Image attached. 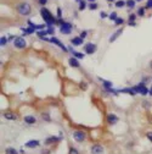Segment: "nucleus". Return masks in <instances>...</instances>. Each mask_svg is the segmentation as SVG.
<instances>
[{"instance_id":"nucleus-1","label":"nucleus","mask_w":152,"mask_h":154,"mask_svg":"<svg viewBox=\"0 0 152 154\" xmlns=\"http://www.w3.org/2000/svg\"><path fill=\"white\" fill-rule=\"evenodd\" d=\"M40 15H42V17L44 18V21L48 23L49 26H51V25H54L56 22V20L54 18V16L51 15V12L49 11L48 9H45V7H43L40 9Z\"/></svg>"},{"instance_id":"nucleus-2","label":"nucleus","mask_w":152,"mask_h":154,"mask_svg":"<svg viewBox=\"0 0 152 154\" xmlns=\"http://www.w3.org/2000/svg\"><path fill=\"white\" fill-rule=\"evenodd\" d=\"M17 11L22 15V16H26V15H29L31 12V5L27 4V3H22L17 6Z\"/></svg>"},{"instance_id":"nucleus-3","label":"nucleus","mask_w":152,"mask_h":154,"mask_svg":"<svg viewBox=\"0 0 152 154\" xmlns=\"http://www.w3.org/2000/svg\"><path fill=\"white\" fill-rule=\"evenodd\" d=\"M134 88V91L136 92V93H140V94H142V95H146V94H148V92H150V89L147 88V87H145V84L142 83H139L136 84V86H134L133 87Z\"/></svg>"},{"instance_id":"nucleus-4","label":"nucleus","mask_w":152,"mask_h":154,"mask_svg":"<svg viewBox=\"0 0 152 154\" xmlns=\"http://www.w3.org/2000/svg\"><path fill=\"white\" fill-rule=\"evenodd\" d=\"M60 32L63 33V34H69L72 32V25L69 22H63L61 25V28H60Z\"/></svg>"},{"instance_id":"nucleus-5","label":"nucleus","mask_w":152,"mask_h":154,"mask_svg":"<svg viewBox=\"0 0 152 154\" xmlns=\"http://www.w3.org/2000/svg\"><path fill=\"white\" fill-rule=\"evenodd\" d=\"M15 47L17 48V49H23V48H26V45H27V43L24 41V38H22V37H18V38H16L15 39Z\"/></svg>"},{"instance_id":"nucleus-6","label":"nucleus","mask_w":152,"mask_h":154,"mask_svg":"<svg viewBox=\"0 0 152 154\" xmlns=\"http://www.w3.org/2000/svg\"><path fill=\"white\" fill-rule=\"evenodd\" d=\"M73 138H74V141L78 142V143L84 142V140H85V133H84L83 131H74V132H73Z\"/></svg>"},{"instance_id":"nucleus-7","label":"nucleus","mask_w":152,"mask_h":154,"mask_svg":"<svg viewBox=\"0 0 152 154\" xmlns=\"http://www.w3.org/2000/svg\"><path fill=\"white\" fill-rule=\"evenodd\" d=\"M85 53L86 54H94L95 51H96V45L95 44H93V43H88V44H85Z\"/></svg>"},{"instance_id":"nucleus-8","label":"nucleus","mask_w":152,"mask_h":154,"mask_svg":"<svg viewBox=\"0 0 152 154\" xmlns=\"http://www.w3.org/2000/svg\"><path fill=\"white\" fill-rule=\"evenodd\" d=\"M91 153L93 154H102L104 153V147L100 144H94L91 147Z\"/></svg>"},{"instance_id":"nucleus-9","label":"nucleus","mask_w":152,"mask_h":154,"mask_svg":"<svg viewBox=\"0 0 152 154\" xmlns=\"http://www.w3.org/2000/svg\"><path fill=\"white\" fill-rule=\"evenodd\" d=\"M107 121H108V124H111V125H114L118 121V116L114 115V114H108L107 115Z\"/></svg>"},{"instance_id":"nucleus-10","label":"nucleus","mask_w":152,"mask_h":154,"mask_svg":"<svg viewBox=\"0 0 152 154\" xmlns=\"http://www.w3.org/2000/svg\"><path fill=\"white\" fill-rule=\"evenodd\" d=\"M48 41H49V42H51V43H55V44H57V45H58V47H60V48H61V49H62L63 51H67V49H66V47H65V45H63L62 43L60 42V41H58L57 38H55V37H52L51 39H48Z\"/></svg>"},{"instance_id":"nucleus-11","label":"nucleus","mask_w":152,"mask_h":154,"mask_svg":"<svg viewBox=\"0 0 152 154\" xmlns=\"http://www.w3.org/2000/svg\"><path fill=\"white\" fill-rule=\"evenodd\" d=\"M24 121H26V124H28V125H33V124H35V118L34 116H32V115H27V116H24Z\"/></svg>"},{"instance_id":"nucleus-12","label":"nucleus","mask_w":152,"mask_h":154,"mask_svg":"<svg viewBox=\"0 0 152 154\" xmlns=\"http://www.w3.org/2000/svg\"><path fill=\"white\" fill-rule=\"evenodd\" d=\"M38 146H39V141H28L26 143L27 148H37Z\"/></svg>"},{"instance_id":"nucleus-13","label":"nucleus","mask_w":152,"mask_h":154,"mask_svg":"<svg viewBox=\"0 0 152 154\" xmlns=\"http://www.w3.org/2000/svg\"><path fill=\"white\" fill-rule=\"evenodd\" d=\"M71 42H72L73 45H77V47H78V45H82V44H83V38H82V37H76V38H73Z\"/></svg>"},{"instance_id":"nucleus-14","label":"nucleus","mask_w":152,"mask_h":154,"mask_svg":"<svg viewBox=\"0 0 152 154\" xmlns=\"http://www.w3.org/2000/svg\"><path fill=\"white\" fill-rule=\"evenodd\" d=\"M122 32H123V29H122V28H120V29H118L117 32H114V33L112 34V37L110 38V42H111V43H112V42H114V41L117 39L118 37H119V35L122 34Z\"/></svg>"},{"instance_id":"nucleus-15","label":"nucleus","mask_w":152,"mask_h":154,"mask_svg":"<svg viewBox=\"0 0 152 154\" xmlns=\"http://www.w3.org/2000/svg\"><path fill=\"white\" fill-rule=\"evenodd\" d=\"M4 118L6 120H16L17 119V116L15 115L14 112H5V114H4Z\"/></svg>"},{"instance_id":"nucleus-16","label":"nucleus","mask_w":152,"mask_h":154,"mask_svg":"<svg viewBox=\"0 0 152 154\" xmlns=\"http://www.w3.org/2000/svg\"><path fill=\"white\" fill-rule=\"evenodd\" d=\"M68 63H69V65H71V66H73V67H79V63L77 61L76 57H69Z\"/></svg>"},{"instance_id":"nucleus-17","label":"nucleus","mask_w":152,"mask_h":154,"mask_svg":"<svg viewBox=\"0 0 152 154\" xmlns=\"http://www.w3.org/2000/svg\"><path fill=\"white\" fill-rule=\"evenodd\" d=\"M60 140H62L61 137H58V138H56V137H49L48 140H46V143H55V142H58Z\"/></svg>"},{"instance_id":"nucleus-18","label":"nucleus","mask_w":152,"mask_h":154,"mask_svg":"<svg viewBox=\"0 0 152 154\" xmlns=\"http://www.w3.org/2000/svg\"><path fill=\"white\" fill-rule=\"evenodd\" d=\"M5 154H18V152L15 148H7L5 150Z\"/></svg>"},{"instance_id":"nucleus-19","label":"nucleus","mask_w":152,"mask_h":154,"mask_svg":"<svg viewBox=\"0 0 152 154\" xmlns=\"http://www.w3.org/2000/svg\"><path fill=\"white\" fill-rule=\"evenodd\" d=\"M21 29L23 31V32H26L27 34H31V33H33V32H34L35 28H33V27H28V28H21Z\"/></svg>"},{"instance_id":"nucleus-20","label":"nucleus","mask_w":152,"mask_h":154,"mask_svg":"<svg viewBox=\"0 0 152 154\" xmlns=\"http://www.w3.org/2000/svg\"><path fill=\"white\" fill-rule=\"evenodd\" d=\"M127 6L129 7V9H134L135 1H134V0H128V1H127Z\"/></svg>"},{"instance_id":"nucleus-21","label":"nucleus","mask_w":152,"mask_h":154,"mask_svg":"<svg viewBox=\"0 0 152 154\" xmlns=\"http://www.w3.org/2000/svg\"><path fill=\"white\" fill-rule=\"evenodd\" d=\"M104 87L106 89H110L112 88V82H108V81H104Z\"/></svg>"},{"instance_id":"nucleus-22","label":"nucleus","mask_w":152,"mask_h":154,"mask_svg":"<svg viewBox=\"0 0 152 154\" xmlns=\"http://www.w3.org/2000/svg\"><path fill=\"white\" fill-rule=\"evenodd\" d=\"M125 4H127V3H124L123 0H119V1H117V3H116V6H117V7H123Z\"/></svg>"},{"instance_id":"nucleus-23","label":"nucleus","mask_w":152,"mask_h":154,"mask_svg":"<svg viewBox=\"0 0 152 154\" xmlns=\"http://www.w3.org/2000/svg\"><path fill=\"white\" fill-rule=\"evenodd\" d=\"M108 17H110V20H112V21H116V20L118 18V17H117V14H116V12H112V14H111Z\"/></svg>"},{"instance_id":"nucleus-24","label":"nucleus","mask_w":152,"mask_h":154,"mask_svg":"<svg viewBox=\"0 0 152 154\" xmlns=\"http://www.w3.org/2000/svg\"><path fill=\"white\" fill-rule=\"evenodd\" d=\"M73 54H74V56H76V57H80V59H83V57H84V54H82V53H78V51H73Z\"/></svg>"},{"instance_id":"nucleus-25","label":"nucleus","mask_w":152,"mask_h":154,"mask_svg":"<svg viewBox=\"0 0 152 154\" xmlns=\"http://www.w3.org/2000/svg\"><path fill=\"white\" fill-rule=\"evenodd\" d=\"M48 33V31H38V35L39 37H42V38H44V35Z\"/></svg>"},{"instance_id":"nucleus-26","label":"nucleus","mask_w":152,"mask_h":154,"mask_svg":"<svg viewBox=\"0 0 152 154\" xmlns=\"http://www.w3.org/2000/svg\"><path fill=\"white\" fill-rule=\"evenodd\" d=\"M123 22H124V20H123V18H122V17H118L117 20H116V21H114V23H116V25H122V23H123Z\"/></svg>"},{"instance_id":"nucleus-27","label":"nucleus","mask_w":152,"mask_h":154,"mask_svg":"<svg viewBox=\"0 0 152 154\" xmlns=\"http://www.w3.org/2000/svg\"><path fill=\"white\" fill-rule=\"evenodd\" d=\"M84 9H85V1L82 0V1L79 3V10H84Z\"/></svg>"},{"instance_id":"nucleus-28","label":"nucleus","mask_w":152,"mask_h":154,"mask_svg":"<svg viewBox=\"0 0 152 154\" xmlns=\"http://www.w3.org/2000/svg\"><path fill=\"white\" fill-rule=\"evenodd\" d=\"M69 154H79V152L76 148H69Z\"/></svg>"},{"instance_id":"nucleus-29","label":"nucleus","mask_w":152,"mask_h":154,"mask_svg":"<svg viewBox=\"0 0 152 154\" xmlns=\"http://www.w3.org/2000/svg\"><path fill=\"white\" fill-rule=\"evenodd\" d=\"M89 9H90V10H96V9H97V5L95 4V3H91V4L89 5Z\"/></svg>"},{"instance_id":"nucleus-30","label":"nucleus","mask_w":152,"mask_h":154,"mask_svg":"<svg viewBox=\"0 0 152 154\" xmlns=\"http://www.w3.org/2000/svg\"><path fill=\"white\" fill-rule=\"evenodd\" d=\"M142 105L145 106L146 109H148V108L151 106V104H150V102H147V100H144V102H142Z\"/></svg>"},{"instance_id":"nucleus-31","label":"nucleus","mask_w":152,"mask_h":154,"mask_svg":"<svg viewBox=\"0 0 152 154\" xmlns=\"http://www.w3.org/2000/svg\"><path fill=\"white\" fill-rule=\"evenodd\" d=\"M61 16H62V10L61 7H57V18H61Z\"/></svg>"},{"instance_id":"nucleus-32","label":"nucleus","mask_w":152,"mask_h":154,"mask_svg":"<svg viewBox=\"0 0 152 154\" xmlns=\"http://www.w3.org/2000/svg\"><path fill=\"white\" fill-rule=\"evenodd\" d=\"M7 42V39H6V37H1V41H0V44L1 45H5Z\"/></svg>"},{"instance_id":"nucleus-33","label":"nucleus","mask_w":152,"mask_h":154,"mask_svg":"<svg viewBox=\"0 0 152 154\" xmlns=\"http://www.w3.org/2000/svg\"><path fill=\"white\" fill-rule=\"evenodd\" d=\"M146 7H147V9H152V0H147V3H146Z\"/></svg>"},{"instance_id":"nucleus-34","label":"nucleus","mask_w":152,"mask_h":154,"mask_svg":"<svg viewBox=\"0 0 152 154\" xmlns=\"http://www.w3.org/2000/svg\"><path fill=\"white\" fill-rule=\"evenodd\" d=\"M146 137H147V140L148 141H151L152 142V132H147L146 133Z\"/></svg>"},{"instance_id":"nucleus-35","label":"nucleus","mask_w":152,"mask_h":154,"mask_svg":"<svg viewBox=\"0 0 152 154\" xmlns=\"http://www.w3.org/2000/svg\"><path fill=\"white\" fill-rule=\"evenodd\" d=\"M135 17H136V16H135L134 14L130 15V16H129V22H134L135 21Z\"/></svg>"},{"instance_id":"nucleus-36","label":"nucleus","mask_w":152,"mask_h":154,"mask_svg":"<svg viewBox=\"0 0 152 154\" xmlns=\"http://www.w3.org/2000/svg\"><path fill=\"white\" fill-rule=\"evenodd\" d=\"M144 12H145V9H144V7H140V10L138 11V14L140 15V16H142V15H144Z\"/></svg>"},{"instance_id":"nucleus-37","label":"nucleus","mask_w":152,"mask_h":154,"mask_svg":"<svg viewBox=\"0 0 152 154\" xmlns=\"http://www.w3.org/2000/svg\"><path fill=\"white\" fill-rule=\"evenodd\" d=\"M46 3H48V0H39V4L40 5H45Z\"/></svg>"},{"instance_id":"nucleus-38","label":"nucleus","mask_w":152,"mask_h":154,"mask_svg":"<svg viewBox=\"0 0 152 154\" xmlns=\"http://www.w3.org/2000/svg\"><path fill=\"white\" fill-rule=\"evenodd\" d=\"M43 118H44V120H46V121H50V118H49L48 114H44V116H43Z\"/></svg>"},{"instance_id":"nucleus-39","label":"nucleus","mask_w":152,"mask_h":154,"mask_svg":"<svg viewBox=\"0 0 152 154\" xmlns=\"http://www.w3.org/2000/svg\"><path fill=\"white\" fill-rule=\"evenodd\" d=\"M48 33H54V28L51 26H49V29H48Z\"/></svg>"},{"instance_id":"nucleus-40","label":"nucleus","mask_w":152,"mask_h":154,"mask_svg":"<svg viewBox=\"0 0 152 154\" xmlns=\"http://www.w3.org/2000/svg\"><path fill=\"white\" fill-rule=\"evenodd\" d=\"M101 17H102V18H105V17H107V15L105 14V12H101Z\"/></svg>"},{"instance_id":"nucleus-41","label":"nucleus","mask_w":152,"mask_h":154,"mask_svg":"<svg viewBox=\"0 0 152 154\" xmlns=\"http://www.w3.org/2000/svg\"><path fill=\"white\" fill-rule=\"evenodd\" d=\"M85 35H86V32H83V33H82V35H80V37H82V38H84V37H85Z\"/></svg>"},{"instance_id":"nucleus-42","label":"nucleus","mask_w":152,"mask_h":154,"mask_svg":"<svg viewBox=\"0 0 152 154\" xmlns=\"http://www.w3.org/2000/svg\"><path fill=\"white\" fill-rule=\"evenodd\" d=\"M148 94H150V95H151V97H152V87H151V88H150V92H148Z\"/></svg>"},{"instance_id":"nucleus-43","label":"nucleus","mask_w":152,"mask_h":154,"mask_svg":"<svg viewBox=\"0 0 152 154\" xmlns=\"http://www.w3.org/2000/svg\"><path fill=\"white\" fill-rule=\"evenodd\" d=\"M43 154H49V150H43Z\"/></svg>"},{"instance_id":"nucleus-44","label":"nucleus","mask_w":152,"mask_h":154,"mask_svg":"<svg viewBox=\"0 0 152 154\" xmlns=\"http://www.w3.org/2000/svg\"><path fill=\"white\" fill-rule=\"evenodd\" d=\"M89 3H95V0H88Z\"/></svg>"},{"instance_id":"nucleus-45","label":"nucleus","mask_w":152,"mask_h":154,"mask_svg":"<svg viewBox=\"0 0 152 154\" xmlns=\"http://www.w3.org/2000/svg\"><path fill=\"white\" fill-rule=\"evenodd\" d=\"M150 67H151V69H152V61H151V63H150Z\"/></svg>"},{"instance_id":"nucleus-46","label":"nucleus","mask_w":152,"mask_h":154,"mask_svg":"<svg viewBox=\"0 0 152 154\" xmlns=\"http://www.w3.org/2000/svg\"><path fill=\"white\" fill-rule=\"evenodd\" d=\"M76 1H78V3H80V1H82V0H76Z\"/></svg>"},{"instance_id":"nucleus-47","label":"nucleus","mask_w":152,"mask_h":154,"mask_svg":"<svg viewBox=\"0 0 152 154\" xmlns=\"http://www.w3.org/2000/svg\"><path fill=\"white\" fill-rule=\"evenodd\" d=\"M108 1H114V0H108Z\"/></svg>"},{"instance_id":"nucleus-48","label":"nucleus","mask_w":152,"mask_h":154,"mask_svg":"<svg viewBox=\"0 0 152 154\" xmlns=\"http://www.w3.org/2000/svg\"><path fill=\"white\" fill-rule=\"evenodd\" d=\"M136 1H141V0H136Z\"/></svg>"}]
</instances>
